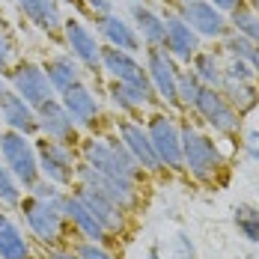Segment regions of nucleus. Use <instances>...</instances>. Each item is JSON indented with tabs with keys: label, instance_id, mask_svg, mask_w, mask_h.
I'll return each instance as SVG.
<instances>
[{
	"label": "nucleus",
	"instance_id": "obj_7",
	"mask_svg": "<svg viewBox=\"0 0 259 259\" xmlns=\"http://www.w3.org/2000/svg\"><path fill=\"white\" fill-rule=\"evenodd\" d=\"M75 185L93 188L96 194L107 197L110 203H116V206L125 208V211L137 208V203H140V188L125 185V182L113 179V176H104V173H99L96 167H90V164H83V161H78V167H75Z\"/></svg>",
	"mask_w": 259,
	"mask_h": 259
},
{
	"label": "nucleus",
	"instance_id": "obj_30",
	"mask_svg": "<svg viewBox=\"0 0 259 259\" xmlns=\"http://www.w3.org/2000/svg\"><path fill=\"white\" fill-rule=\"evenodd\" d=\"M21 200H24V188H21V182L9 173L6 164H0V206L3 208H18L21 206Z\"/></svg>",
	"mask_w": 259,
	"mask_h": 259
},
{
	"label": "nucleus",
	"instance_id": "obj_43",
	"mask_svg": "<svg viewBox=\"0 0 259 259\" xmlns=\"http://www.w3.org/2000/svg\"><path fill=\"white\" fill-rule=\"evenodd\" d=\"M146 259H158V253L152 250V247H149V253H146Z\"/></svg>",
	"mask_w": 259,
	"mask_h": 259
},
{
	"label": "nucleus",
	"instance_id": "obj_20",
	"mask_svg": "<svg viewBox=\"0 0 259 259\" xmlns=\"http://www.w3.org/2000/svg\"><path fill=\"white\" fill-rule=\"evenodd\" d=\"M75 194H78L80 200L87 203V208L96 214V221H99L104 230H107V235H110V238L125 233V214H128L125 208H119L116 203H110L107 197L96 194L93 188H83V185H75Z\"/></svg>",
	"mask_w": 259,
	"mask_h": 259
},
{
	"label": "nucleus",
	"instance_id": "obj_25",
	"mask_svg": "<svg viewBox=\"0 0 259 259\" xmlns=\"http://www.w3.org/2000/svg\"><path fill=\"white\" fill-rule=\"evenodd\" d=\"M128 15L143 45H164V18L158 12H152L146 3H131Z\"/></svg>",
	"mask_w": 259,
	"mask_h": 259
},
{
	"label": "nucleus",
	"instance_id": "obj_27",
	"mask_svg": "<svg viewBox=\"0 0 259 259\" xmlns=\"http://www.w3.org/2000/svg\"><path fill=\"white\" fill-rule=\"evenodd\" d=\"M191 72L197 75V80L203 87H221L224 83V66H221V57L214 51H197L191 60Z\"/></svg>",
	"mask_w": 259,
	"mask_h": 259
},
{
	"label": "nucleus",
	"instance_id": "obj_17",
	"mask_svg": "<svg viewBox=\"0 0 259 259\" xmlns=\"http://www.w3.org/2000/svg\"><path fill=\"white\" fill-rule=\"evenodd\" d=\"M60 104L66 107V113L75 119L78 128H96V122L102 119V104L96 99V93L80 80L75 87L60 93Z\"/></svg>",
	"mask_w": 259,
	"mask_h": 259
},
{
	"label": "nucleus",
	"instance_id": "obj_3",
	"mask_svg": "<svg viewBox=\"0 0 259 259\" xmlns=\"http://www.w3.org/2000/svg\"><path fill=\"white\" fill-rule=\"evenodd\" d=\"M182 134V164L185 170L200 182H214V176L224 170V158H221V149L214 146V140L200 134L197 128L185 125L179 128Z\"/></svg>",
	"mask_w": 259,
	"mask_h": 259
},
{
	"label": "nucleus",
	"instance_id": "obj_2",
	"mask_svg": "<svg viewBox=\"0 0 259 259\" xmlns=\"http://www.w3.org/2000/svg\"><path fill=\"white\" fill-rule=\"evenodd\" d=\"M18 211L24 214L27 230H30V235L39 244H45V247H66V227H69V221H66V214H63L60 206L27 194L21 200V206H18Z\"/></svg>",
	"mask_w": 259,
	"mask_h": 259
},
{
	"label": "nucleus",
	"instance_id": "obj_38",
	"mask_svg": "<svg viewBox=\"0 0 259 259\" xmlns=\"http://www.w3.org/2000/svg\"><path fill=\"white\" fill-rule=\"evenodd\" d=\"M244 149H247V155L259 161V131H247V137H244Z\"/></svg>",
	"mask_w": 259,
	"mask_h": 259
},
{
	"label": "nucleus",
	"instance_id": "obj_45",
	"mask_svg": "<svg viewBox=\"0 0 259 259\" xmlns=\"http://www.w3.org/2000/svg\"><path fill=\"white\" fill-rule=\"evenodd\" d=\"M134 3H146V0H134Z\"/></svg>",
	"mask_w": 259,
	"mask_h": 259
},
{
	"label": "nucleus",
	"instance_id": "obj_29",
	"mask_svg": "<svg viewBox=\"0 0 259 259\" xmlns=\"http://www.w3.org/2000/svg\"><path fill=\"white\" fill-rule=\"evenodd\" d=\"M230 27H233L235 33L247 36L250 42L259 45V12L256 9H250V6H238V9H233V12H230Z\"/></svg>",
	"mask_w": 259,
	"mask_h": 259
},
{
	"label": "nucleus",
	"instance_id": "obj_5",
	"mask_svg": "<svg viewBox=\"0 0 259 259\" xmlns=\"http://www.w3.org/2000/svg\"><path fill=\"white\" fill-rule=\"evenodd\" d=\"M36 146V155H39V173L42 179L54 182L60 188H72L75 185V167H78V149L72 146H63L57 140H48L45 134L39 140H33Z\"/></svg>",
	"mask_w": 259,
	"mask_h": 259
},
{
	"label": "nucleus",
	"instance_id": "obj_8",
	"mask_svg": "<svg viewBox=\"0 0 259 259\" xmlns=\"http://www.w3.org/2000/svg\"><path fill=\"white\" fill-rule=\"evenodd\" d=\"M146 134H149V140H152V149H155L158 161H161V167H167V170H182L185 164H182V134L176 128V122L167 116V113H149V119H146Z\"/></svg>",
	"mask_w": 259,
	"mask_h": 259
},
{
	"label": "nucleus",
	"instance_id": "obj_31",
	"mask_svg": "<svg viewBox=\"0 0 259 259\" xmlns=\"http://www.w3.org/2000/svg\"><path fill=\"white\" fill-rule=\"evenodd\" d=\"M235 227L247 241H259V208H253L250 203L235 206Z\"/></svg>",
	"mask_w": 259,
	"mask_h": 259
},
{
	"label": "nucleus",
	"instance_id": "obj_19",
	"mask_svg": "<svg viewBox=\"0 0 259 259\" xmlns=\"http://www.w3.org/2000/svg\"><path fill=\"white\" fill-rule=\"evenodd\" d=\"M0 119L3 125L12 131H21L27 137H33L39 131V113L30 102H24L15 90H6V96L0 99Z\"/></svg>",
	"mask_w": 259,
	"mask_h": 259
},
{
	"label": "nucleus",
	"instance_id": "obj_9",
	"mask_svg": "<svg viewBox=\"0 0 259 259\" xmlns=\"http://www.w3.org/2000/svg\"><path fill=\"white\" fill-rule=\"evenodd\" d=\"M63 39L69 45V54L87 72H93V75L102 72V45H99L96 33L80 18H63Z\"/></svg>",
	"mask_w": 259,
	"mask_h": 259
},
{
	"label": "nucleus",
	"instance_id": "obj_41",
	"mask_svg": "<svg viewBox=\"0 0 259 259\" xmlns=\"http://www.w3.org/2000/svg\"><path fill=\"white\" fill-rule=\"evenodd\" d=\"M250 66H253V72L259 75V45L253 48V57H250Z\"/></svg>",
	"mask_w": 259,
	"mask_h": 259
},
{
	"label": "nucleus",
	"instance_id": "obj_11",
	"mask_svg": "<svg viewBox=\"0 0 259 259\" xmlns=\"http://www.w3.org/2000/svg\"><path fill=\"white\" fill-rule=\"evenodd\" d=\"M146 75L155 87L158 99L167 104H179L176 102V78H179V69L173 63V57L167 54L164 45H146Z\"/></svg>",
	"mask_w": 259,
	"mask_h": 259
},
{
	"label": "nucleus",
	"instance_id": "obj_6",
	"mask_svg": "<svg viewBox=\"0 0 259 259\" xmlns=\"http://www.w3.org/2000/svg\"><path fill=\"white\" fill-rule=\"evenodd\" d=\"M6 78H9V90H15V93H18L24 102H30L33 107L57 99V93H54L45 69H42L39 63H33V60H15V66L6 72Z\"/></svg>",
	"mask_w": 259,
	"mask_h": 259
},
{
	"label": "nucleus",
	"instance_id": "obj_36",
	"mask_svg": "<svg viewBox=\"0 0 259 259\" xmlns=\"http://www.w3.org/2000/svg\"><path fill=\"white\" fill-rule=\"evenodd\" d=\"M15 66V42L6 36V30H0V75H6Z\"/></svg>",
	"mask_w": 259,
	"mask_h": 259
},
{
	"label": "nucleus",
	"instance_id": "obj_22",
	"mask_svg": "<svg viewBox=\"0 0 259 259\" xmlns=\"http://www.w3.org/2000/svg\"><path fill=\"white\" fill-rule=\"evenodd\" d=\"M96 30L104 36V42L113 45V48H122V51H128V54L143 51V42H140L134 24L125 21L119 12H110V15H104V18H96Z\"/></svg>",
	"mask_w": 259,
	"mask_h": 259
},
{
	"label": "nucleus",
	"instance_id": "obj_13",
	"mask_svg": "<svg viewBox=\"0 0 259 259\" xmlns=\"http://www.w3.org/2000/svg\"><path fill=\"white\" fill-rule=\"evenodd\" d=\"M176 12L197 30V36L224 39V36L230 33V21H227L224 12H221L218 6H211L208 0H179Z\"/></svg>",
	"mask_w": 259,
	"mask_h": 259
},
{
	"label": "nucleus",
	"instance_id": "obj_24",
	"mask_svg": "<svg viewBox=\"0 0 259 259\" xmlns=\"http://www.w3.org/2000/svg\"><path fill=\"white\" fill-rule=\"evenodd\" d=\"M0 259H33L30 238L6 211H0Z\"/></svg>",
	"mask_w": 259,
	"mask_h": 259
},
{
	"label": "nucleus",
	"instance_id": "obj_33",
	"mask_svg": "<svg viewBox=\"0 0 259 259\" xmlns=\"http://www.w3.org/2000/svg\"><path fill=\"white\" fill-rule=\"evenodd\" d=\"M253 48H256V42H250V39L241 36V33H230V36H224V51L230 54V60H247V63H250Z\"/></svg>",
	"mask_w": 259,
	"mask_h": 259
},
{
	"label": "nucleus",
	"instance_id": "obj_4",
	"mask_svg": "<svg viewBox=\"0 0 259 259\" xmlns=\"http://www.w3.org/2000/svg\"><path fill=\"white\" fill-rule=\"evenodd\" d=\"M0 161L9 167V173L21 182V188H27V191L42 179L36 146L21 131H12V128L0 131Z\"/></svg>",
	"mask_w": 259,
	"mask_h": 259
},
{
	"label": "nucleus",
	"instance_id": "obj_10",
	"mask_svg": "<svg viewBox=\"0 0 259 259\" xmlns=\"http://www.w3.org/2000/svg\"><path fill=\"white\" fill-rule=\"evenodd\" d=\"M102 72H107L110 78L119 80V83H128V87H140L146 93H155V87H152V80L146 75V69L134 60V54L122 51V48L102 45Z\"/></svg>",
	"mask_w": 259,
	"mask_h": 259
},
{
	"label": "nucleus",
	"instance_id": "obj_42",
	"mask_svg": "<svg viewBox=\"0 0 259 259\" xmlns=\"http://www.w3.org/2000/svg\"><path fill=\"white\" fill-rule=\"evenodd\" d=\"M6 90H9V87H6V80H3V75H0V99L6 96Z\"/></svg>",
	"mask_w": 259,
	"mask_h": 259
},
{
	"label": "nucleus",
	"instance_id": "obj_16",
	"mask_svg": "<svg viewBox=\"0 0 259 259\" xmlns=\"http://www.w3.org/2000/svg\"><path fill=\"white\" fill-rule=\"evenodd\" d=\"M116 134H119V140H122V146L128 149V155L146 170V173H158L161 170V161H158L155 149H152V140H149V134L146 128L140 125V122H134V119H116Z\"/></svg>",
	"mask_w": 259,
	"mask_h": 259
},
{
	"label": "nucleus",
	"instance_id": "obj_26",
	"mask_svg": "<svg viewBox=\"0 0 259 259\" xmlns=\"http://www.w3.org/2000/svg\"><path fill=\"white\" fill-rule=\"evenodd\" d=\"M218 90H221V96L230 102V107H233L238 116L247 113V110H253L259 104V90L250 80H224Z\"/></svg>",
	"mask_w": 259,
	"mask_h": 259
},
{
	"label": "nucleus",
	"instance_id": "obj_28",
	"mask_svg": "<svg viewBox=\"0 0 259 259\" xmlns=\"http://www.w3.org/2000/svg\"><path fill=\"white\" fill-rule=\"evenodd\" d=\"M152 250L158 253V259H197V247L185 233H176L170 238H158L152 244Z\"/></svg>",
	"mask_w": 259,
	"mask_h": 259
},
{
	"label": "nucleus",
	"instance_id": "obj_15",
	"mask_svg": "<svg viewBox=\"0 0 259 259\" xmlns=\"http://www.w3.org/2000/svg\"><path fill=\"white\" fill-rule=\"evenodd\" d=\"M164 48L173 60L191 63L194 54L200 51V36L197 30L182 18L179 12H167L164 15Z\"/></svg>",
	"mask_w": 259,
	"mask_h": 259
},
{
	"label": "nucleus",
	"instance_id": "obj_44",
	"mask_svg": "<svg viewBox=\"0 0 259 259\" xmlns=\"http://www.w3.org/2000/svg\"><path fill=\"white\" fill-rule=\"evenodd\" d=\"M253 9H256V12H259V0H253Z\"/></svg>",
	"mask_w": 259,
	"mask_h": 259
},
{
	"label": "nucleus",
	"instance_id": "obj_37",
	"mask_svg": "<svg viewBox=\"0 0 259 259\" xmlns=\"http://www.w3.org/2000/svg\"><path fill=\"white\" fill-rule=\"evenodd\" d=\"M87 9L96 15V18H104L110 12H116V3L113 0H87Z\"/></svg>",
	"mask_w": 259,
	"mask_h": 259
},
{
	"label": "nucleus",
	"instance_id": "obj_12",
	"mask_svg": "<svg viewBox=\"0 0 259 259\" xmlns=\"http://www.w3.org/2000/svg\"><path fill=\"white\" fill-rule=\"evenodd\" d=\"M36 113H39V131H42L48 140H57V143H63V146L78 149L80 128L75 125V119L66 113V107L60 104V99H51V102L39 104Z\"/></svg>",
	"mask_w": 259,
	"mask_h": 259
},
{
	"label": "nucleus",
	"instance_id": "obj_23",
	"mask_svg": "<svg viewBox=\"0 0 259 259\" xmlns=\"http://www.w3.org/2000/svg\"><path fill=\"white\" fill-rule=\"evenodd\" d=\"M42 69H45V75L51 80L54 93H63V90H69V87L83 80V66L72 54H54V57H48L42 63Z\"/></svg>",
	"mask_w": 259,
	"mask_h": 259
},
{
	"label": "nucleus",
	"instance_id": "obj_35",
	"mask_svg": "<svg viewBox=\"0 0 259 259\" xmlns=\"http://www.w3.org/2000/svg\"><path fill=\"white\" fill-rule=\"evenodd\" d=\"M253 78V66L247 60H230L224 66V80H250Z\"/></svg>",
	"mask_w": 259,
	"mask_h": 259
},
{
	"label": "nucleus",
	"instance_id": "obj_32",
	"mask_svg": "<svg viewBox=\"0 0 259 259\" xmlns=\"http://www.w3.org/2000/svg\"><path fill=\"white\" fill-rule=\"evenodd\" d=\"M200 90H203V83L197 80L194 72H179V78H176V102H179L182 107H194Z\"/></svg>",
	"mask_w": 259,
	"mask_h": 259
},
{
	"label": "nucleus",
	"instance_id": "obj_40",
	"mask_svg": "<svg viewBox=\"0 0 259 259\" xmlns=\"http://www.w3.org/2000/svg\"><path fill=\"white\" fill-rule=\"evenodd\" d=\"M211 6H218L221 12H233V9H238V6H241V0H214Z\"/></svg>",
	"mask_w": 259,
	"mask_h": 259
},
{
	"label": "nucleus",
	"instance_id": "obj_1",
	"mask_svg": "<svg viewBox=\"0 0 259 259\" xmlns=\"http://www.w3.org/2000/svg\"><path fill=\"white\" fill-rule=\"evenodd\" d=\"M78 158L83 164L96 167L104 176H113V179L125 182L140 188L143 182V167L128 155V149L122 146V140H113V137H87L78 143Z\"/></svg>",
	"mask_w": 259,
	"mask_h": 259
},
{
	"label": "nucleus",
	"instance_id": "obj_21",
	"mask_svg": "<svg viewBox=\"0 0 259 259\" xmlns=\"http://www.w3.org/2000/svg\"><path fill=\"white\" fill-rule=\"evenodd\" d=\"M15 6L24 12V18L36 30L48 33L51 39L63 36V9H60V0H15Z\"/></svg>",
	"mask_w": 259,
	"mask_h": 259
},
{
	"label": "nucleus",
	"instance_id": "obj_39",
	"mask_svg": "<svg viewBox=\"0 0 259 259\" xmlns=\"http://www.w3.org/2000/svg\"><path fill=\"white\" fill-rule=\"evenodd\" d=\"M48 259H78L72 247H48Z\"/></svg>",
	"mask_w": 259,
	"mask_h": 259
},
{
	"label": "nucleus",
	"instance_id": "obj_34",
	"mask_svg": "<svg viewBox=\"0 0 259 259\" xmlns=\"http://www.w3.org/2000/svg\"><path fill=\"white\" fill-rule=\"evenodd\" d=\"M72 253L78 259H116L110 250H107V244H96V241H78L75 247H72Z\"/></svg>",
	"mask_w": 259,
	"mask_h": 259
},
{
	"label": "nucleus",
	"instance_id": "obj_14",
	"mask_svg": "<svg viewBox=\"0 0 259 259\" xmlns=\"http://www.w3.org/2000/svg\"><path fill=\"white\" fill-rule=\"evenodd\" d=\"M194 110H200V116H203L214 131H221V134H235V131L241 128L238 113H235L233 107H230V102L221 96V90H214V87H203V90H200Z\"/></svg>",
	"mask_w": 259,
	"mask_h": 259
},
{
	"label": "nucleus",
	"instance_id": "obj_18",
	"mask_svg": "<svg viewBox=\"0 0 259 259\" xmlns=\"http://www.w3.org/2000/svg\"><path fill=\"white\" fill-rule=\"evenodd\" d=\"M60 208H63V214H66V221H69V227L78 230L80 238L96 241V244H107V241H110L107 230L96 221V214L87 208V203L80 200L75 191H66V194H63V206Z\"/></svg>",
	"mask_w": 259,
	"mask_h": 259
}]
</instances>
